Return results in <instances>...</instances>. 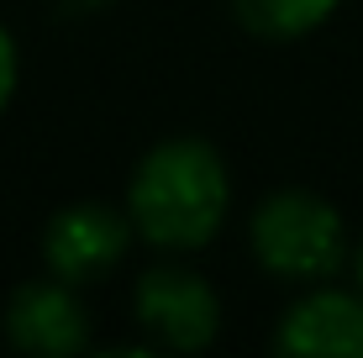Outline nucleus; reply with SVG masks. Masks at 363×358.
<instances>
[{"mask_svg":"<svg viewBox=\"0 0 363 358\" xmlns=\"http://www.w3.org/2000/svg\"><path fill=\"white\" fill-rule=\"evenodd\" d=\"M274 353L290 358H363V290L353 274L290 290L274 316Z\"/></svg>","mask_w":363,"mask_h":358,"instance_id":"6","label":"nucleus"},{"mask_svg":"<svg viewBox=\"0 0 363 358\" xmlns=\"http://www.w3.org/2000/svg\"><path fill=\"white\" fill-rule=\"evenodd\" d=\"M127 316H132V332L147 353H179L184 358V353L216 348L227 306H221V290L184 253H153V264H143L132 274Z\"/></svg>","mask_w":363,"mask_h":358,"instance_id":"3","label":"nucleus"},{"mask_svg":"<svg viewBox=\"0 0 363 358\" xmlns=\"http://www.w3.org/2000/svg\"><path fill=\"white\" fill-rule=\"evenodd\" d=\"M347 0H227L232 21L258 43H300L316 37Z\"/></svg>","mask_w":363,"mask_h":358,"instance_id":"7","label":"nucleus"},{"mask_svg":"<svg viewBox=\"0 0 363 358\" xmlns=\"http://www.w3.org/2000/svg\"><path fill=\"white\" fill-rule=\"evenodd\" d=\"M0 337L21 358H79L95 348V316L79 285L58 274H27L0 306Z\"/></svg>","mask_w":363,"mask_h":358,"instance_id":"5","label":"nucleus"},{"mask_svg":"<svg viewBox=\"0 0 363 358\" xmlns=\"http://www.w3.org/2000/svg\"><path fill=\"white\" fill-rule=\"evenodd\" d=\"M347 274H353V285L363 290V227L353 232V264H347Z\"/></svg>","mask_w":363,"mask_h":358,"instance_id":"9","label":"nucleus"},{"mask_svg":"<svg viewBox=\"0 0 363 358\" xmlns=\"http://www.w3.org/2000/svg\"><path fill=\"white\" fill-rule=\"evenodd\" d=\"M353 232L342 206L311 184H274L242 216V248L253 269L284 290L337 279L353 264Z\"/></svg>","mask_w":363,"mask_h":358,"instance_id":"2","label":"nucleus"},{"mask_svg":"<svg viewBox=\"0 0 363 358\" xmlns=\"http://www.w3.org/2000/svg\"><path fill=\"white\" fill-rule=\"evenodd\" d=\"M16 90H21V43H16V32L6 27V16H0V116L11 111Z\"/></svg>","mask_w":363,"mask_h":358,"instance_id":"8","label":"nucleus"},{"mask_svg":"<svg viewBox=\"0 0 363 358\" xmlns=\"http://www.w3.org/2000/svg\"><path fill=\"white\" fill-rule=\"evenodd\" d=\"M121 211L137 232V248L184 258L206 253L237 211L227 153L200 132H169L147 142L121 184Z\"/></svg>","mask_w":363,"mask_h":358,"instance_id":"1","label":"nucleus"},{"mask_svg":"<svg viewBox=\"0 0 363 358\" xmlns=\"http://www.w3.org/2000/svg\"><path fill=\"white\" fill-rule=\"evenodd\" d=\"M137 248V232L121 201H69L37 232V258H43L48 274L69 279V285L90 290L100 279H111Z\"/></svg>","mask_w":363,"mask_h":358,"instance_id":"4","label":"nucleus"}]
</instances>
